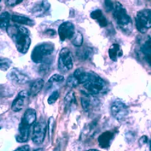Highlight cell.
Masks as SVG:
<instances>
[{
    "label": "cell",
    "mask_w": 151,
    "mask_h": 151,
    "mask_svg": "<svg viewBox=\"0 0 151 151\" xmlns=\"http://www.w3.org/2000/svg\"><path fill=\"white\" fill-rule=\"evenodd\" d=\"M7 31L14 41L18 51L22 54L26 53L31 44L30 31L26 27L17 25L9 27Z\"/></svg>",
    "instance_id": "6da1fadb"
},
{
    "label": "cell",
    "mask_w": 151,
    "mask_h": 151,
    "mask_svg": "<svg viewBox=\"0 0 151 151\" xmlns=\"http://www.w3.org/2000/svg\"><path fill=\"white\" fill-rule=\"evenodd\" d=\"M54 44L51 42H44L36 45L31 54L32 60L37 64H48V57L54 52Z\"/></svg>",
    "instance_id": "7a4b0ae2"
},
{
    "label": "cell",
    "mask_w": 151,
    "mask_h": 151,
    "mask_svg": "<svg viewBox=\"0 0 151 151\" xmlns=\"http://www.w3.org/2000/svg\"><path fill=\"white\" fill-rule=\"evenodd\" d=\"M113 17L117 24L125 32L130 30L132 27V21L123 6L119 2L116 3L113 9Z\"/></svg>",
    "instance_id": "3957f363"
},
{
    "label": "cell",
    "mask_w": 151,
    "mask_h": 151,
    "mask_svg": "<svg viewBox=\"0 0 151 151\" xmlns=\"http://www.w3.org/2000/svg\"><path fill=\"white\" fill-rule=\"evenodd\" d=\"M85 88L91 94L105 93L107 90L106 82L97 74L91 72L89 81L83 85Z\"/></svg>",
    "instance_id": "277c9868"
},
{
    "label": "cell",
    "mask_w": 151,
    "mask_h": 151,
    "mask_svg": "<svg viewBox=\"0 0 151 151\" xmlns=\"http://www.w3.org/2000/svg\"><path fill=\"white\" fill-rule=\"evenodd\" d=\"M135 19L137 30L140 33H146L151 28V9H143L138 12Z\"/></svg>",
    "instance_id": "5b68a950"
},
{
    "label": "cell",
    "mask_w": 151,
    "mask_h": 151,
    "mask_svg": "<svg viewBox=\"0 0 151 151\" xmlns=\"http://www.w3.org/2000/svg\"><path fill=\"white\" fill-rule=\"evenodd\" d=\"M73 67V60L70 50L63 48L59 53L58 68L62 73H66Z\"/></svg>",
    "instance_id": "8992f818"
},
{
    "label": "cell",
    "mask_w": 151,
    "mask_h": 151,
    "mask_svg": "<svg viewBox=\"0 0 151 151\" xmlns=\"http://www.w3.org/2000/svg\"><path fill=\"white\" fill-rule=\"evenodd\" d=\"M111 112L112 115L118 120L124 119L128 114V108L120 100H116L111 105Z\"/></svg>",
    "instance_id": "52a82bcc"
},
{
    "label": "cell",
    "mask_w": 151,
    "mask_h": 151,
    "mask_svg": "<svg viewBox=\"0 0 151 151\" xmlns=\"http://www.w3.org/2000/svg\"><path fill=\"white\" fill-rule=\"evenodd\" d=\"M47 131V124L43 122H39L35 123L32 132V141L36 145L43 143Z\"/></svg>",
    "instance_id": "ba28073f"
},
{
    "label": "cell",
    "mask_w": 151,
    "mask_h": 151,
    "mask_svg": "<svg viewBox=\"0 0 151 151\" xmlns=\"http://www.w3.org/2000/svg\"><path fill=\"white\" fill-rule=\"evenodd\" d=\"M75 33L74 24L67 21L61 24L58 29V34L61 41L71 39Z\"/></svg>",
    "instance_id": "9c48e42d"
},
{
    "label": "cell",
    "mask_w": 151,
    "mask_h": 151,
    "mask_svg": "<svg viewBox=\"0 0 151 151\" xmlns=\"http://www.w3.org/2000/svg\"><path fill=\"white\" fill-rule=\"evenodd\" d=\"M8 77L10 81L18 84H24L30 81L28 76L17 69H12L8 74Z\"/></svg>",
    "instance_id": "30bf717a"
},
{
    "label": "cell",
    "mask_w": 151,
    "mask_h": 151,
    "mask_svg": "<svg viewBox=\"0 0 151 151\" xmlns=\"http://www.w3.org/2000/svg\"><path fill=\"white\" fill-rule=\"evenodd\" d=\"M29 96V93L27 91H22L18 94L16 99L14 100L12 104V110L14 112L21 111L24 105V100Z\"/></svg>",
    "instance_id": "8fae6325"
},
{
    "label": "cell",
    "mask_w": 151,
    "mask_h": 151,
    "mask_svg": "<svg viewBox=\"0 0 151 151\" xmlns=\"http://www.w3.org/2000/svg\"><path fill=\"white\" fill-rule=\"evenodd\" d=\"M30 135V127L21 123L19 126V132L16 140L19 143H25L29 140Z\"/></svg>",
    "instance_id": "7c38bea8"
},
{
    "label": "cell",
    "mask_w": 151,
    "mask_h": 151,
    "mask_svg": "<svg viewBox=\"0 0 151 151\" xmlns=\"http://www.w3.org/2000/svg\"><path fill=\"white\" fill-rule=\"evenodd\" d=\"M36 120V112L35 110L32 108H29L25 112L21 123L30 127V126L35 123Z\"/></svg>",
    "instance_id": "4fadbf2b"
},
{
    "label": "cell",
    "mask_w": 151,
    "mask_h": 151,
    "mask_svg": "<svg viewBox=\"0 0 151 151\" xmlns=\"http://www.w3.org/2000/svg\"><path fill=\"white\" fill-rule=\"evenodd\" d=\"M114 137V134L110 131H106L100 135L98 138L100 146L102 148L108 147L111 143V140Z\"/></svg>",
    "instance_id": "5bb4252c"
},
{
    "label": "cell",
    "mask_w": 151,
    "mask_h": 151,
    "mask_svg": "<svg viewBox=\"0 0 151 151\" xmlns=\"http://www.w3.org/2000/svg\"><path fill=\"white\" fill-rule=\"evenodd\" d=\"M44 85V81L42 79H37L35 81L30 85V90L28 91L29 96L34 97L42 90Z\"/></svg>",
    "instance_id": "9a60e30c"
},
{
    "label": "cell",
    "mask_w": 151,
    "mask_h": 151,
    "mask_svg": "<svg viewBox=\"0 0 151 151\" xmlns=\"http://www.w3.org/2000/svg\"><path fill=\"white\" fill-rule=\"evenodd\" d=\"M91 72H87L83 68H78L75 70L73 76L78 79L79 83H85L89 81Z\"/></svg>",
    "instance_id": "2e32d148"
},
{
    "label": "cell",
    "mask_w": 151,
    "mask_h": 151,
    "mask_svg": "<svg viewBox=\"0 0 151 151\" xmlns=\"http://www.w3.org/2000/svg\"><path fill=\"white\" fill-rule=\"evenodd\" d=\"M108 53L109 58L114 62L117 60L118 57H120L123 55L120 46L118 44H113L109 48Z\"/></svg>",
    "instance_id": "e0dca14e"
},
{
    "label": "cell",
    "mask_w": 151,
    "mask_h": 151,
    "mask_svg": "<svg viewBox=\"0 0 151 151\" xmlns=\"http://www.w3.org/2000/svg\"><path fill=\"white\" fill-rule=\"evenodd\" d=\"M145 59L148 64L151 66V38H149L143 44L141 48Z\"/></svg>",
    "instance_id": "ac0fdd59"
},
{
    "label": "cell",
    "mask_w": 151,
    "mask_h": 151,
    "mask_svg": "<svg viewBox=\"0 0 151 151\" xmlns=\"http://www.w3.org/2000/svg\"><path fill=\"white\" fill-rule=\"evenodd\" d=\"M12 19L14 22H15L21 24L27 25V26H32L35 24V22L32 19L25 17H22L19 15H13L12 17Z\"/></svg>",
    "instance_id": "d6986e66"
},
{
    "label": "cell",
    "mask_w": 151,
    "mask_h": 151,
    "mask_svg": "<svg viewBox=\"0 0 151 151\" xmlns=\"http://www.w3.org/2000/svg\"><path fill=\"white\" fill-rule=\"evenodd\" d=\"M10 19V15L7 12L0 14V28L5 29L9 27Z\"/></svg>",
    "instance_id": "ffe728a7"
},
{
    "label": "cell",
    "mask_w": 151,
    "mask_h": 151,
    "mask_svg": "<svg viewBox=\"0 0 151 151\" xmlns=\"http://www.w3.org/2000/svg\"><path fill=\"white\" fill-rule=\"evenodd\" d=\"M83 42V37L82 34L80 32H76L74 33L72 37L71 43L76 47H81Z\"/></svg>",
    "instance_id": "44dd1931"
},
{
    "label": "cell",
    "mask_w": 151,
    "mask_h": 151,
    "mask_svg": "<svg viewBox=\"0 0 151 151\" xmlns=\"http://www.w3.org/2000/svg\"><path fill=\"white\" fill-rule=\"evenodd\" d=\"M12 65V60L7 58L0 56V70L7 71Z\"/></svg>",
    "instance_id": "7402d4cb"
},
{
    "label": "cell",
    "mask_w": 151,
    "mask_h": 151,
    "mask_svg": "<svg viewBox=\"0 0 151 151\" xmlns=\"http://www.w3.org/2000/svg\"><path fill=\"white\" fill-rule=\"evenodd\" d=\"M79 84V81L76 78H75L73 75H71L67 78V85L71 88H73L76 87Z\"/></svg>",
    "instance_id": "603a6c76"
},
{
    "label": "cell",
    "mask_w": 151,
    "mask_h": 151,
    "mask_svg": "<svg viewBox=\"0 0 151 151\" xmlns=\"http://www.w3.org/2000/svg\"><path fill=\"white\" fill-rule=\"evenodd\" d=\"M65 104L67 106L72 104H75L76 103V97L73 91H70L68 93L65 97Z\"/></svg>",
    "instance_id": "cb8c5ba5"
},
{
    "label": "cell",
    "mask_w": 151,
    "mask_h": 151,
    "mask_svg": "<svg viewBox=\"0 0 151 151\" xmlns=\"http://www.w3.org/2000/svg\"><path fill=\"white\" fill-rule=\"evenodd\" d=\"M59 96V93L58 91H55L52 93V94L49 96L47 100V102L49 105L54 104L58 99Z\"/></svg>",
    "instance_id": "d4e9b609"
},
{
    "label": "cell",
    "mask_w": 151,
    "mask_h": 151,
    "mask_svg": "<svg viewBox=\"0 0 151 151\" xmlns=\"http://www.w3.org/2000/svg\"><path fill=\"white\" fill-rule=\"evenodd\" d=\"M81 104L83 109L85 111H88L90 106V100L87 96L81 98Z\"/></svg>",
    "instance_id": "484cf974"
},
{
    "label": "cell",
    "mask_w": 151,
    "mask_h": 151,
    "mask_svg": "<svg viewBox=\"0 0 151 151\" xmlns=\"http://www.w3.org/2000/svg\"><path fill=\"white\" fill-rule=\"evenodd\" d=\"M64 80V77L61 74H55L52 76H51L48 80L49 83H55V82H60Z\"/></svg>",
    "instance_id": "4316f807"
},
{
    "label": "cell",
    "mask_w": 151,
    "mask_h": 151,
    "mask_svg": "<svg viewBox=\"0 0 151 151\" xmlns=\"http://www.w3.org/2000/svg\"><path fill=\"white\" fill-rule=\"evenodd\" d=\"M102 16H103L102 12L99 9L92 12L90 14L91 18L94 19H98L100 18H101Z\"/></svg>",
    "instance_id": "83f0119b"
},
{
    "label": "cell",
    "mask_w": 151,
    "mask_h": 151,
    "mask_svg": "<svg viewBox=\"0 0 151 151\" xmlns=\"http://www.w3.org/2000/svg\"><path fill=\"white\" fill-rule=\"evenodd\" d=\"M97 20H98V22L100 26V27H105L108 25V21L104 15L101 18H100L99 19H98Z\"/></svg>",
    "instance_id": "f1b7e54d"
},
{
    "label": "cell",
    "mask_w": 151,
    "mask_h": 151,
    "mask_svg": "<svg viewBox=\"0 0 151 151\" xmlns=\"http://www.w3.org/2000/svg\"><path fill=\"white\" fill-rule=\"evenodd\" d=\"M105 7H106V10L108 12H109L114 9V4H113L111 1H105Z\"/></svg>",
    "instance_id": "f546056e"
},
{
    "label": "cell",
    "mask_w": 151,
    "mask_h": 151,
    "mask_svg": "<svg viewBox=\"0 0 151 151\" xmlns=\"http://www.w3.org/2000/svg\"><path fill=\"white\" fill-rule=\"evenodd\" d=\"M21 2H22V0H15H15H9V1H6V3L9 6L14 7V6L21 3Z\"/></svg>",
    "instance_id": "4dcf8cb0"
},
{
    "label": "cell",
    "mask_w": 151,
    "mask_h": 151,
    "mask_svg": "<svg viewBox=\"0 0 151 151\" xmlns=\"http://www.w3.org/2000/svg\"><path fill=\"white\" fill-rule=\"evenodd\" d=\"M148 141V138H147V137L146 136V135H143L140 138L139 141H138V143H139V145L140 146H143L145 144H146V143Z\"/></svg>",
    "instance_id": "1f68e13d"
},
{
    "label": "cell",
    "mask_w": 151,
    "mask_h": 151,
    "mask_svg": "<svg viewBox=\"0 0 151 151\" xmlns=\"http://www.w3.org/2000/svg\"><path fill=\"white\" fill-rule=\"evenodd\" d=\"M30 146L29 145H24L16 149L14 151H29Z\"/></svg>",
    "instance_id": "d6a6232c"
},
{
    "label": "cell",
    "mask_w": 151,
    "mask_h": 151,
    "mask_svg": "<svg viewBox=\"0 0 151 151\" xmlns=\"http://www.w3.org/2000/svg\"><path fill=\"white\" fill-rule=\"evenodd\" d=\"M44 149L42 148H38V149H36L35 150H34L33 151H43Z\"/></svg>",
    "instance_id": "836d02e7"
},
{
    "label": "cell",
    "mask_w": 151,
    "mask_h": 151,
    "mask_svg": "<svg viewBox=\"0 0 151 151\" xmlns=\"http://www.w3.org/2000/svg\"><path fill=\"white\" fill-rule=\"evenodd\" d=\"M87 151H99V150H96V149H90V150H87Z\"/></svg>",
    "instance_id": "e575fe53"
},
{
    "label": "cell",
    "mask_w": 151,
    "mask_h": 151,
    "mask_svg": "<svg viewBox=\"0 0 151 151\" xmlns=\"http://www.w3.org/2000/svg\"><path fill=\"white\" fill-rule=\"evenodd\" d=\"M1 127H2V123H1V121L0 120V129H1Z\"/></svg>",
    "instance_id": "d590c367"
},
{
    "label": "cell",
    "mask_w": 151,
    "mask_h": 151,
    "mask_svg": "<svg viewBox=\"0 0 151 151\" xmlns=\"http://www.w3.org/2000/svg\"><path fill=\"white\" fill-rule=\"evenodd\" d=\"M150 150L151 151V140L150 141Z\"/></svg>",
    "instance_id": "8d00e7d4"
},
{
    "label": "cell",
    "mask_w": 151,
    "mask_h": 151,
    "mask_svg": "<svg viewBox=\"0 0 151 151\" xmlns=\"http://www.w3.org/2000/svg\"><path fill=\"white\" fill-rule=\"evenodd\" d=\"M1 10V7H0V10Z\"/></svg>",
    "instance_id": "74e56055"
}]
</instances>
